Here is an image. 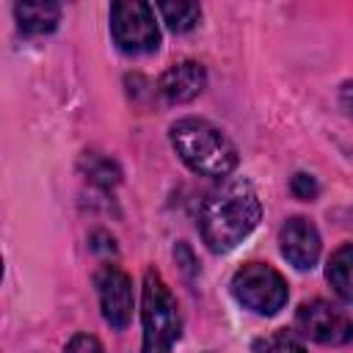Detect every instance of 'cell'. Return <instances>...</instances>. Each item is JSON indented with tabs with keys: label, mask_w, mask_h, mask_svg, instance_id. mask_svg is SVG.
<instances>
[{
	"label": "cell",
	"mask_w": 353,
	"mask_h": 353,
	"mask_svg": "<svg viewBox=\"0 0 353 353\" xmlns=\"http://www.w3.org/2000/svg\"><path fill=\"white\" fill-rule=\"evenodd\" d=\"M339 105H342V110L353 119V80L339 88Z\"/></svg>",
	"instance_id": "obj_17"
},
{
	"label": "cell",
	"mask_w": 353,
	"mask_h": 353,
	"mask_svg": "<svg viewBox=\"0 0 353 353\" xmlns=\"http://www.w3.org/2000/svg\"><path fill=\"white\" fill-rule=\"evenodd\" d=\"M157 11L163 17V22L174 30V33H188L190 28H196L201 8L199 3H188V0H176V3H157Z\"/></svg>",
	"instance_id": "obj_12"
},
{
	"label": "cell",
	"mask_w": 353,
	"mask_h": 353,
	"mask_svg": "<svg viewBox=\"0 0 353 353\" xmlns=\"http://www.w3.org/2000/svg\"><path fill=\"white\" fill-rule=\"evenodd\" d=\"M157 85H160V94L165 97V102L182 105L201 94V88L207 85V72L196 61H182V63L168 66Z\"/></svg>",
	"instance_id": "obj_9"
},
{
	"label": "cell",
	"mask_w": 353,
	"mask_h": 353,
	"mask_svg": "<svg viewBox=\"0 0 353 353\" xmlns=\"http://www.w3.org/2000/svg\"><path fill=\"white\" fill-rule=\"evenodd\" d=\"M232 295L234 301L254 312V314H276L279 309H284L287 298H290V290H287V281L284 276L265 265V262H245L234 276H232Z\"/></svg>",
	"instance_id": "obj_4"
},
{
	"label": "cell",
	"mask_w": 353,
	"mask_h": 353,
	"mask_svg": "<svg viewBox=\"0 0 353 353\" xmlns=\"http://www.w3.org/2000/svg\"><path fill=\"white\" fill-rule=\"evenodd\" d=\"M290 190H292V196L295 199H301V201H314L317 199V193H320V185H317V179L312 176V174H295L292 179H290Z\"/></svg>",
	"instance_id": "obj_15"
},
{
	"label": "cell",
	"mask_w": 353,
	"mask_h": 353,
	"mask_svg": "<svg viewBox=\"0 0 353 353\" xmlns=\"http://www.w3.org/2000/svg\"><path fill=\"white\" fill-rule=\"evenodd\" d=\"M254 353H306L303 342L292 331H273L254 342Z\"/></svg>",
	"instance_id": "obj_13"
},
{
	"label": "cell",
	"mask_w": 353,
	"mask_h": 353,
	"mask_svg": "<svg viewBox=\"0 0 353 353\" xmlns=\"http://www.w3.org/2000/svg\"><path fill=\"white\" fill-rule=\"evenodd\" d=\"M295 325L303 336L320 345H345L353 339V320L345 309L317 298L306 301L295 312Z\"/></svg>",
	"instance_id": "obj_6"
},
{
	"label": "cell",
	"mask_w": 353,
	"mask_h": 353,
	"mask_svg": "<svg viewBox=\"0 0 353 353\" xmlns=\"http://www.w3.org/2000/svg\"><path fill=\"white\" fill-rule=\"evenodd\" d=\"M110 36L127 55H149L160 47L154 8L143 0H116L110 6Z\"/></svg>",
	"instance_id": "obj_5"
},
{
	"label": "cell",
	"mask_w": 353,
	"mask_h": 353,
	"mask_svg": "<svg viewBox=\"0 0 353 353\" xmlns=\"http://www.w3.org/2000/svg\"><path fill=\"white\" fill-rule=\"evenodd\" d=\"M14 17L25 36H44L58 28L61 6L58 3H17Z\"/></svg>",
	"instance_id": "obj_10"
},
{
	"label": "cell",
	"mask_w": 353,
	"mask_h": 353,
	"mask_svg": "<svg viewBox=\"0 0 353 353\" xmlns=\"http://www.w3.org/2000/svg\"><path fill=\"white\" fill-rule=\"evenodd\" d=\"M171 146L201 176H229L237 168V146L207 119L185 116L171 124Z\"/></svg>",
	"instance_id": "obj_2"
},
{
	"label": "cell",
	"mask_w": 353,
	"mask_h": 353,
	"mask_svg": "<svg viewBox=\"0 0 353 353\" xmlns=\"http://www.w3.org/2000/svg\"><path fill=\"white\" fill-rule=\"evenodd\" d=\"M94 284H97L99 309H102L105 323L116 331L127 328L132 320V306H135L132 279L119 265H102L94 276Z\"/></svg>",
	"instance_id": "obj_7"
},
{
	"label": "cell",
	"mask_w": 353,
	"mask_h": 353,
	"mask_svg": "<svg viewBox=\"0 0 353 353\" xmlns=\"http://www.w3.org/2000/svg\"><path fill=\"white\" fill-rule=\"evenodd\" d=\"M63 353H105L102 342L91 334H77L69 339V345L63 347Z\"/></svg>",
	"instance_id": "obj_16"
},
{
	"label": "cell",
	"mask_w": 353,
	"mask_h": 353,
	"mask_svg": "<svg viewBox=\"0 0 353 353\" xmlns=\"http://www.w3.org/2000/svg\"><path fill=\"white\" fill-rule=\"evenodd\" d=\"M85 171H88V179L94 182V185H102V188H110V185H116L119 182V168H116V163L113 160H108V157H99V154H88L85 160Z\"/></svg>",
	"instance_id": "obj_14"
},
{
	"label": "cell",
	"mask_w": 353,
	"mask_h": 353,
	"mask_svg": "<svg viewBox=\"0 0 353 353\" xmlns=\"http://www.w3.org/2000/svg\"><path fill=\"white\" fill-rule=\"evenodd\" d=\"M259 218H262V204L251 182L223 179L215 190L207 193L201 204L199 226L207 248L215 254H226L256 229Z\"/></svg>",
	"instance_id": "obj_1"
},
{
	"label": "cell",
	"mask_w": 353,
	"mask_h": 353,
	"mask_svg": "<svg viewBox=\"0 0 353 353\" xmlns=\"http://www.w3.org/2000/svg\"><path fill=\"white\" fill-rule=\"evenodd\" d=\"M279 248H281V256L295 268V270H312L320 259V232L317 226L303 218V215H295L290 221H284V226L279 229Z\"/></svg>",
	"instance_id": "obj_8"
},
{
	"label": "cell",
	"mask_w": 353,
	"mask_h": 353,
	"mask_svg": "<svg viewBox=\"0 0 353 353\" xmlns=\"http://www.w3.org/2000/svg\"><path fill=\"white\" fill-rule=\"evenodd\" d=\"M325 279H328V284L334 287V292H336L342 301L353 303V243L339 245V248L328 256Z\"/></svg>",
	"instance_id": "obj_11"
},
{
	"label": "cell",
	"mask_w": 353,
	"mask_h": 353,
	"mask_svg": "<svg viewBox=\"0 0 353 353\" xmlns=\"http://www.w3.org/2000/svg\"><path fill=\"white\" fill-rule=\"evenodd\" d=\"M141 323H143V345L141 353H171L176 339L182 336V312L163 281V276L149 268L143 273L141 292Z\"/></svg>",
	"instance_id": "obj_3"
}]
</instances>
